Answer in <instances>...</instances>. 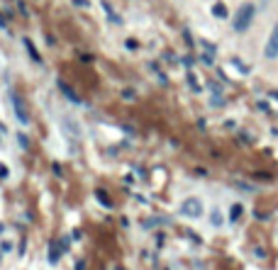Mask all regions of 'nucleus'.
Returning <instances> with one entry per match:
<instances>
[{"label": "nucleus", "mask_w": 278, "mask_h": 270, "mask_svg": "<svg viewBox=\"0 0 278 270\" xmlns=\"http://www.w3.org/2000/svg\"><path fill=\"white\" fill-rule=\"evenodd\" d=\"M278 56V22L271 29V37L266 42V59H276Z\"/></svg>", "instance_id": "nucleus-4"}, {"label": "nucleus", "mask_w": 278, "mask_h": 270, "mask_svg": "<svg viewBox=\"0 0 278 270\" xmlns=\"http://www.w3.org/2000/svg\"><path fill=\"white\" fill-rule=\"evenodd\" d=\"M59 88H61V92H66V95H69V100H73V102H81V97H78V95H76V92L69 88V83L59 81Z\"/></svg>", "instance_id": "nucleus-7"}, {"label": "nucleus", "mask_w": 278, "mask_h": 270, "mask_svg": "<svg viewBox=\"0 0 278 270\" xmlns=\"http://www.w3.org/2000/svg\"><path fill=\"white\" fill-rule=\"evenodd\" d=\"M59 258H61V248L56 246V241H51V244H49V263H51V266H56V263H59Z\"/></svg>", "instance_id": "nucleus-5"}, {"label": "nucleus", "mask_w": 278, "mask_h": 270, "mask_svg": "<svg viewBox=\"0 0 278 270\" xmlns=\"http://www.w3.org/2000/svg\"><path fill=\"white\" fill-rule=\"evenodd\" d=\"M212 15H215L217 20H225V17H227V5H225V2H215V5H212Z\"/></svg>", "instance_id": "nucleus-6"}, {"label": "nucleus", "mask_w": 278, "mask_h": 270, "mask_svg": "<svg viewBox=\"0 0 278 270\" xmlns=\"http://www.w3.org/2000/svg\"><path fill=\"white\" fill-rule=\"evenodd\" d=\"M12 112H15V117H17L20 124H29V110H27L24 97L20 92H12Z\"/></svg>", "instance_id": "nucleus-2"}, {"label": "nucleus", "mask_w": 278, "mask_h": 270, "mask_svg": "<svg viewBox=\"0 0 278 270\" xmlns=\"http://www.w3.org/2000/svg\"><path fill=\"white\" fill-rule=\"evenodd\" d=\"M115 270H122V268H115Z\"/></svg>", "instance_id": "nucleus-15"}, {"label": "nucleus", "mask_w": 278, "mask_h": 270, "mask_svg": "<svg viewBox=\"0 0 278 270\" xmlns=\"http://www.w3.org/2000/svg\"><path fill=\"white\" fill-rule=\"evenodd\" d=\"M17 141H20V146H22V149H29V139H27L24 134H17Z\"/></svg>", "instance_id": "nucleus-11"}, {"label": "nucleus", "mask_w": 278, "mask_h": 270, "mask_svg": "<svg viewBox=\"0 0 278 270\" xmlns=\"http://www.w3.org/2000/svg\"><path fill=\"white\" fill-rule=\"evenodd\" d=\"M73 5H78V7H88V0H73Z\"/></svg>", "instance_id": "nucleus-13"}, {"label": "nucleus", "mask_w": 278, "mask_h": 270, "mask_svg": "<svg viewBox=\"0 0 278 270\" xmlns=\"http://www.w3.org/2000/svg\"><path fill=\"white\" fill-rule=\"evenodd\" d=\"M242 214H244V207H242V204H234V207L230 209V219H232V222H237Z\"/></svg>", "instance_id": "nucleus-10"}, {"label": "nucleus", "mask_w": 278, "mask_h": 270, "mask_svg": "<svg viewBox=\"0 0 278 270\" xmlns=\"http://www.w3.org/2000/svg\"><path fill=\"white\" fill-rule=\"evenodd\" d=\"M76 270H86V263H83V261H78V266H76Z\"/></svg>", "instance_id": "nucleus-14"}, {"label": "nucleus", "mask_w": 278, "mask_h": 270, "mask_svg": "<svg viewBox=\"0 0 278 270\" xmlns=\"http://www.w3.org/2000/svg\"><path fill=\"white\" fill-rule=\"evenodd\" d=\"M212 224H215V226H220V224H222V217H220V212H217V209L212 212Z\"/></svg>", "instance_id": "nucleus-12"}, {"label": "nucleus", "mask_w": 278, "mask_h": 270, "mask_svg": "<svg viewBox=\"0 0 278 270\" xmlns=\"http://www.w3.org/2000/svg\"><path fill=\"white\" fill-rule=\"evenodd\" d=\"M24 46H27V51H29V56H32V61H37V64H42V56H39V51L34 49V44H32L29 39H24Z\"/></svg>", "instance_id": "nucleus-8"}, {"label": "nucleus", "mask_w": 278, "mask_h": 270, "mask_svg": "<svg viewBox=\"0 0 278 270\" xmlns=\"http://www.w3.org/2000/svg\"><path fill=\"white\" fill-rule=\"evenodd\" d=\"M254 15H256V5L254 2H244V5L237 10L234 20H232L234 32H247V29L252 27V22H254Z\"/></svg>", "instance_id": "nucleus-1"}, {"label": "nucleus", "mask_w": 278, "mask_h": 270, "mask_svg": "<svg viewBox=\"0 0 278 270\" xmlns=\"http://www.w3.org/2000/svg\"><path fill=\"white\" fill-rule=\"evenodd\" d=\"M181 212H183L185 217H200L203 214V202L198 200V197H188V200H183V204H181Z\"/></svg>", "instance_id": "nucleus-3"}, {"label": "nucleus", "mask_w": 278, "mask_h": 270, "mask_svg": "<svg viewBox=\"0 0 278 270\" xmlns=\"http://www.w3.org/2000/svg\"><path fill=\"white\" fill-rule=\"evenodd\" d=\"M95 197L105 204V207H113V202H110V197H108V192H105V190H100V187H98V190H95Z\"/></svg>", "instance_id": "nucleus-9"}]
</instances>
